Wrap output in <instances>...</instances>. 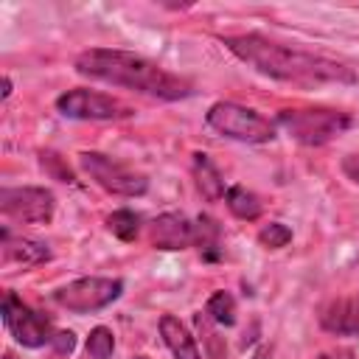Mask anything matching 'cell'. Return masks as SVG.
I'll list each match as a JSON object with an SVG mask.
<instances>
[{"instance_id": "obj_5", "label": "cell", "mask_w": 359, "mask_h": 359, "mask_svg": "<svg viewBox=\"0 0 359 359\" xmlns=\"http://www.w3.org/2000/svg\"><path fill=\"white\" fill-rule=\"evenodd\" d=\"M79 165L95 185H101L104 191H109L115 196H140L149 188V180L140 171H135L126 163H121L109 154H101V151H81Z\"/></svg>"}, {"instance_id": "obj_9", "label": "cell", "mask_w": 359, "mask_h": 359, "mask_svg": "<svg viewBox=\"0 0 359 359\" xmlns=\"http://www.w3.org/2000/svg\"><path fill=\"white\" fill-rule=\"evenodd\" d=\"M3 323H6L8 334L22 348H42V345L53 342L50 320L45 314L34 311L31 306H25L14 292L3 294Z\"/></svg>"}, {"instance_id": "obj_21", "label": "cell", "mask_w": 359, "mask_h": 359, "mask_svg": "<svg viewBox=\"0 0 359 359\" xmlns=\"http://www.w3.org/2000/svg\"><path fill=\"white\" fill-rule=\"evenodd\" d=\"M196 328H199V334H202V339H205V345H208V356H210V359H227L224 342L219 339V334H216V328H213V320H210L208 314H196Z\"/></svg>"}, {"instance_id": "obj_10", "label": "cell", "mask_w": 359, "mask_h": 359, "mask_svg": "<svg viewBox=\"0 0 359 359\" xmlns=\"http://www.w3.org/2000/svg\"><path fill=\"white\" fill-rule=\"evenodd\" d=\"M149 238L157 250L194 247V222H188L182 213H163L149 224Z\"/></svg>"}, {"instance_id": "obj_26", "label": "cell", "mask_w": 359, "mask_h": 359, "mask_svg": "<svg viewBox=\"0 0 359 359\" xmlns=\"http://www.w3.org/2000/svg\"><path fill=\"white\" fill-rule=\"evenodd\" d=\"M11 95V79L6 76V90H3V98H8Z\"/></svg>"}, {"instance_id": "obj_3", "label": "cell", "mask_w": 359, "mask_h": 359, "mask_svg": "<svg viewBox=\"0 0 359 359\" xmlns=\"http://www.w3.org/2000/svg\"><path fill=\"white\" fill-rule=\"evenodd\" d=\"M353 118L342 109L328 107H306V109H280L275 126H280L286 135H292L303 146H323L351 129Z\"/></svg>"}, {"instance_id": "obj_7", "label": "cell", "mask_w": 359, "mask_h": 359, "mask_svg": "<svg viewBox=\"0 0 359 359\" xmlns=\"http://www.w3.org/2000/svg\"><path fill=\"white\" fill-rule=\"evenodd\" d=\"M0 210L6 219L20 224H48L56 210V199L48 188L20 185L0 191Z\"/></svg>"}, {"instance_id": "obj_1", "label": "cell", "mask_w": 359, "mask_h": 359, "mask_svg": "<svg viewBox=\"0 0 359 359\" xmlns=\"http://www.w3.org/2000/svg\"><path fill=\"white\" fill-rule=\"evenodd\" d=\"M222 45L238 56L247 67H252L261 76H269L275 81L317 87V84H353L356 76L351 67H345L337 59L309 53L292 45L272 42L261 34H233L222 36Z\"/></svg>"}, {"instance_id": "obj_17", "label": "cell", "mask_w": 359, "mask_h": 359, "mask_svg": "<svg viewBox=\"0 0 359 359\" xmlns=\"http://www.w3.org/2000/svg\"><path fill=\"white\" fill-rule=\"evenodd\" d=\"M107 227H109V233H112L115 238H121V241H135L137 233H140V216H137L135 210H129V208H121V210H112V213L107 216Z\"/></svg>"}, {"instance_id": "obj_28", "label": "cell", "mask_w": 359, "mask_h": 359, "mask_svg": "<svg viewBox=\"0 0 359 359\" xmlns=\"http://www.w3.org/2000/svg\"><path fill=\"white\" fill-rule=\"evenodd\" d=\"M3 359H14V356H11V353H6V356H3Z\"/></svg>"}, {"instance_id": "obj_27", "label": "cell", "mask_w": 359, "mask_h": 359, "mask_svg": "<svg viewBox=\"0 0 359 359\" xmlns=\"http://www.w3.org/2000/svg\"><path fill=\"white\" fill-rule=\"evenodd\" d=\"M325 359H328V356H325ZM334 359H351V356H345V353H337Z\"/></svg>"}, {"instance_id": "obj_22", "label": "cell", "mask_w": 359, "mask_h": 359, "mask_svg": "<svg viewBox=\"0 0 359 359\" xmlns=\"http://www.w3.org/2000/svg\"><path fill=\"white\" fill-rule=\"evenodd\" d=\"M39 163H42V168H45L53 180H59V182H76L73 171L67 168V163H65L56 151H42V154H39Z\"/></svg>"}, {"instance_id": "obj_6", "label": "cell", "mask_w": 359, "mask_h": 359, "mask_svg": "<svg viewBox=\"0 0 359 359\" xmlns=\"http://www.w3.org/2000/svg\"><path fill=\"white\" fill-rule=\"evenodd\" d=\"M121 292H123V283L118 278L90 275V278H79V280L56 289L53 300L73 314H93V311H101L109 303H115L121 297Z\"/></svg>"}, {"instance_id": "obj_15", "label": "cell", "mask_w": 359, "mask_h": 359, "mask_svg": "<svg viewBox=\"0 0 359 359\" xmlns=\"http://www.w3.org/2000/svg\"><path fill=\"white\" fill-rule=\"evenodd\" d=\"M224 202H227L230 213L241 222H255L264 213V202L258 199V194H252L244 185H230L227 194H224Z\"/></svg>"}, {"instance_id": "obj_8", "label": "cell", "mask_w": 359, "mask_h": 359, "mask_svg": "<svg viewBox=\"0 0 359 359\" xmlns=\"http://www.w3.org/2000/svg\"><path fill=\"white\" fill-rule=\"evenodd\" d=\"M56 109L65 118L73 121H118L132 115L126 104H121L112 95H104L98 90H87V87H76L67 90L56 98Z\"/></svg>"}, {"instance_id": "obj_23", "label": "cell", "mask_w": 359, "mask_h": 359, "mask_svg": "<svg viewBox=\"0 0 359 359\" xmlns=\"http://www.w3.org/2000/svg\"><path fill=\"white\" fill-rule=\"evenodd\" d=\"M53 348H56V353H73V348H76V334H73V331H59V334H53Z\"/></svg>"}, {"instance_id": "obj_25", "label": "cell", "mask_w": 359, "mask_h": 359, "mask_svg": "<svg viewBox=\"0 0 359 359\" xmlns=\"http://www.w3.org/2000/svg\"><path fill=\"white\" fill-rule=\"evenodd\" d=\"M252 359H269V348H258V351L252 353Z\"/></svg>"}, {"instance_id": "obj_2", "label": "cell", "mask_w": 359, "mask_h": 359, "mask_svg": "<svg viewBox=\"0 0 359 359\" xmlns=\"http://www.w3.org/2000/svg\"><path fill=\"white\" fill-rule=\"evenodd\" d=\"M76 70L87 79L112 84V87H126L160 101H180L185 95H191V84L174 73H168L165 67H160L157 62L132 53V50H121V48H90L81 50L76 56Z\"/></svg>"}, {"instance_id": "obj_18", "label": "cell", "mask_w": 359, "mask_h": 359, "mask_svg": "<svg viewBox=\"0 0 359 359\" xmlns=\"http://www.w3.org/2000/svg\"><path fill=\"white\" fill-rule=\"evenodd\" d=\"M205 314L216 323V325H233L236 323V300L230 292H213L208 297V306H205Z\"/></svg>"}, {"instance_id": "obj_12", "label": "cell", "mask_w": 359, "mask_h": 359, "mask_svg": "<svg viewBox=\"0 0 359 359\" xmlns=\"http://www.w3.org/2000/svg\"><path fill=\"white\" fill-rule=\"evenodd\" d=\"M3 264H22V266H34L50 258L48 244L25 238V236H11L8 230H3Z\"/></svg>"}, {"instance_id": "obj_16", "label": "cell", "mask_w": 359, "mask_h": 359, "mask_svg": "<svg viewBox=\"0 0 359 359\" xmlns=\"http://www.w3.org/2000/svg\"><path fill=\"white\" fill-rule=\"evenodd\" d=\"M219 244H222V227L213 216H196L194 219V247L202 252V258L216 261L219 258Z\"/></svg>"}, {"instance_id": "obj_14", "label": "cell", "mask_w": 359, "mask_h": 359, "mask_svg": "<svg viewBox=\"0 0 359 359\" xmlns=\"http://www.w3.org/2000/svg\"><path fill=\"white\" fill-rule=\"evenodd\" d=\"M191 174H194V182H196V191L208 199V202H219L227 188H224V180L219 174V168L213 165V160L205 154V151H194V163H191Z\"/></svg>"}, {"instance_id": "obj_13", "label": "cell", "mask_w": 359, "mask_h": 359, "mask_svg": "<svg viewBox=\"0 0 359 359\" xmlns=\"http://www.w3.org/2000/svg\"><path fill=\"white\" fill-rule=\"evenodd\" d=\"M157 328H160V337H163L165 348L174 353V359H202V353L196 348V339L191 337V331L174 314H163Z\"/></svg>"}, {"instance_id": "obj_4", "label": "cell", "mask_w": 359, "mask_h": 359, "mask_svg": "<svg viewBox=\"0 0 359 359\" xmlns=\"http://www.w3.org/2000/svg\"><path fill=\"white\" fill-rule=\"evenodd\" d=\"M205 121L213 132H219L222 137L238 140V143H269L278 129L269 118L236 101H216L208 109Z\"/></svg>"}, {"instance_id": "obj_19", "label": "cell", "mask_w": 359, "mask_h": 359, "mask_svg": "<svg viewBox=\"0 0 359 359\" xmlns=\"http://www.w3.org/2000/svg\"><path fill=\"white\" fill-rule=\"evenodd\" d=\"M115 353V337L107 325H95L87 337V356L90 359H112Z\"/></svg>"}, {"instance_id": "obj_11", "label": "cell", "mask_w": 359, "mask_h": 359, "mask_svg": "<svg viewBox=\"0 0 359 359\" xmlns=\"http://www.w3.org/2000/svg\"><path fill=\"white\" fill-rule=\"evenodd\" d=\"M320 325L337 337H356L359 334V294L337 297L320 309Z\"/></svg>"}, {"instance_id": "obj_20", "label": "cell", "mask_w": 359, "mask_h": 359, "mask_svg": "<svg viewBox=\"0 0 359 359\" xmlns=\"http://www.w3.org/2000/svg\"><path fill=\"white\" fill-rule=\"evenodd\" d=\"M292 241V230L283 224V222H269L258 230V244L264 250H280Z\"/></svg>"}, {"instance_id": "obj_24", "label": "cell", "mask_w": 359, "mask_h": 359, "mask_svg": "<svg viewBox=\"0 0 359 359\" xmlns=\"http://www.w3.org/2000/svg\"><path fill=\"white\" fill-rule=\"evenodd\" d=\"M342 174H345L351 182L359 185V151H351V154L342 157Z\"/></svg>"}]
</instances>
